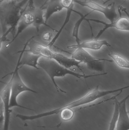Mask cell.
Here are the masks:
<instances>
[{
	"label": "cell",
	"instance_id": "obj_23",
	"mask_svg": "<svg viewBox=\"0 0 129 130\" xmlns=\"http://www.w3.org/2000/svg\"><path fill=\"white\" fill-rule=\"evenodd\" d=\"M120 10H121L122 11H123V12L126 14L127 17H128V18L129 19V13L126 10V8H123L122 7H121L120 8Z\"/></svg>",
	"mask_w": 129,
	"mask_h": 130
},
{
	"label": "cell",
	"instance_id": "obj_25",
	"mask_svg": "<svg viewBox=\"0 0 129 130\" xmlns=\"http://www.w3.org/2000/svg\"><path fill=\"white\" fill-rule=\"evenodd\" d=\"M7 1H8V0H0V4Z\"/></svg>",
	"mask_w": 129,
	"mask_h": 130
},
{
	"label": "cell",
	"instance_id": "obj_24",
	"mask_svg": "<svg viewBox=\"0 0 129 130\" xmlns=\"http://www.w3.org/2000/svg\"><path fill=\"white\" fill-rule=\"evenodd\" d=\"M113 1V0H107V1L104 2V4L107 3V2H108L110 1ZM120 1H129V0H120Z\"/></svg>",
	"mask_w": 129,
	"mask_h": 130
},
{
	"label": "cell",
	"instance_id": "obj_16",
	"mask_svg": "<svg viewBox=\"0 0 129 130\" xmlns=\"http://www.w3.org/2000/svg\"><path fill=\"white\" fill-rule=\"evenodd\" d=\"M73 6L71 7L70 8L67 9L66 14V17H65V20H64V22L62 24L61 28H60L59 30H58L57 34H56L55 37H53L51 41L47 45L48 46L51 48L52 46H54V44L56 42L57 40L60 37V35L61 34L63 31V30L64 29L66 26L67 25V24L69 23L70 20V17H71V14L73 12Z\"/></svg>",
	"mask_w": 129,
	"mask_h": 130
},
{
	"label": "cell",
	"instance_id": "obj_6",
	"mask_svg": "<svg viewBox=\"0 0 129 130\" xmlns=\"http://www.w3.org/2000/svg\"><path fill=\"white\" fill-rule=\"evenodd\" d=\"M74 2L82 7L89 8L93 11L101 13L110 23H113L116 20L117 14L114 2L110 4L108 6H104L91 1L74 0Z\"/></svg>",
	"mask_w": 129,
	"mask_h": 130
},
{
	"label": "cell",
	"instance_id": "obj_3",
	"mask_svg": "<svg viewBox=\"0 0 129 130\" xmlns=\"http://www.w3.org/2000/svg\"><path fill=\"white\" fill-rule=\"evenodd\" d=\"M36 36H32L31 40L29 42L27 46L29 47V49L27 50L28 51L40 55L42 57L53 59L68 69L76 67L84 73L80 66L81 62L71 57L69 58L61 53L56 52L47 46L45 45L34 40L33 39Z\"/></svg>",
	"mask_w": 129,
	"mask_h": 130
},
{
	"label": "cell",
	"instance_id": "obj_20",
	"mask_svg": "<svg viewBox=\"0 0 129 130\" xmlns=\"http://www.w3.org/2000/svg\"><path fill=\"white\" fill-rule=\"evenodd\" d=\"M61 2L64 9L66 10L74 6V0H61Z\"/></svg>",
	"mask_w": 129,
	"mask_h": 130
},
{
	"label": "cell",
	"instance_id": "obj_13",
	"mask_svg": "<svg viewBox=\"0 0 129 130\" xmlns=\"http://www.w3.org/2000/svg\"><path fill=\"white\" fill-rule=\"evenodd\" d=\"M46 1L39 7H36L34 11V22L33 26L35 27L37 32L39 31V28L41 26H44L52 30L54 32H57L58 30L47 24L44 18V11Z\"/></svg>",
	"mask_w": 129,
	"mask_h": 130
},
{
	"label": "cell",
	"instance_id": "obj_17",
	"mask_svg": "<svg viewBox=\"0 0 129 130\" xmlns=\"http://www.w3.org/2000/svg\"><path fill=\"white\" fill-rule=\"evenodd\" d=\"M108 55L118 66L121 68L129 69V61L123 56L113 53H111Z\"/></svg>",
	"mask_w": 129,
	"mask_h": 130
},
{
	"label": "cell",
	"instance_id": "obj_9",
	"mask_svg": "<svg viewBox=\"0 0 129 130\" xmlns=\"http://www.w3.org/2000/svg\"><path fill=\"white\" fill-rule=\"evenodd\" d=\"M32 37L27 41L22 50L18 52L20 53V55L17 62L20 67L23 66H29L36 69H40L38 66V64L39 59L42 56L26 50Z\"/></svg>",
	"mask_w": 129,
	"mask_h": 130
},
{
	"label": "cell",
	"instance_id": "obj_5",
	"mask_svg": "<svg viewBox=\"0 0 129 130\" xmlns=\"http://www.w3.org/2000/svg\"><path fill=\"white\" fill-rule=\"evenodd\" d=\"M71 55V58L81 63H85L89 69L93 71L101 72L103 70L104 66L101 63L102 61L113 62L112 60L95 58L85 49L80 47L76 48Z\"/></svg>",
	"mask_w": 129,
	"mask_h": 130
},
{
	"label": "cell",
	"instance_id": "obj_15",
	"mask_svg": "<svg viewBox=\"0 0 129 130\" xmlns=\"http://www.w3.org/2000/svg\"><path fill=\"white\" fill-rule=\"evenodd\" d=\"M73 12L75 13H76L77 14L80 16V18L76 21L74 25L72 33V36L73 37L75 38L76 44L79 45L80 43V39L79 37V31L80 26L83 21L85 20L86 17L89 15L91 13L92 11L90 12V13L85 14V15L83 14L80 12H79L75 10H73Z\"/></svg>",
	"mask_w": 129,
	"mask_h": 130
},
{
	"label": "cell",
	"instance_id": "obj_2",
	"mask_svg": "<svg viewBox=\"0 0 129 130\" xmlns=\"http://www.w3.org/2000/svg\"><path fill=\"white\" fill-rule=\"evenodd\" d=\"M38 66L40 69L43 70L47 73L50 79L57 91H60L64 93H66V92L61 89L58 86L55 81V78L63 77L67 75H70L78 78H83L86 79L91 77L104 75L108 74L107 72L91 75L80 74L74 71L70 70L69 69L64 66L53 59L44 57H42L40 59L38 62Z\"/></svg>",
	"mask_w": 129,
	"mask_h": 130
},
{
	"label": "cell",
	"instance_id": "obj_18",
	"mask_svg": "<svg viewBox=\"0 0 129 130\" xmlns=\"http://www.w3.org/2000/svg\"><path fill=\"white\" fill-rule=\"evenodd\" d=\"M115 106L114 110L111 118V120L110 122L109 128L108 130H115L116 129V124L119 115V105L118 101L116 98L114 99Z\"/></svg>",
	"mask_w": 129,
	"mask_h": 130
},
{
	"label": "cell",
	"instance_id": "obj_11",
	"mask_svg": "<svg viewBox=\"0 0 129 130\" xmlns=\"http://www.w3.org/2000/svg\"><path fill=\"white\" fill-rule=\"evenodd\" d=\"M129 98V94L120 102L118 101L119 112L115 130H129V116L126 106Z\"/></svg>",
	"mask_w": 129,
	"mask_h": 130
},
{
	"label": "cell",
	"instance_id": "obj_10",
	"mask_svg": "<svg viewBox=\"0 0 129 130\" xmlns=\"http://www.w3.org/2000/svg\"><path fill=\"white\" fill-rule=\"evenodd\" d=\"M85 21L89 23V21H93L95 23H100L104 26V28L101 30L95 37L94 39L98 40L101 35L108 29L114 28L119 30L129 31V19L125 17H121L113 23H107L106 22L96 19H87Z\"/></svg>",
	"mask_w": 129,
	"mask_h": 130
},
{
	"label": "cell",
	"instance_id": "obj_14",
	"mask_svg": "<svg viewBox=\"0 0 129 130\" xmlns=\"http://www.w3.org/2000/svg\"><path fill=\"white\" fill-rule=\"evenodd\" d=\"M44 11V18L47 23L50 18L56 13L62 11L64 9L61 0H46Z\"/></svg>",
	"mask_w": 129,
	"mask_h": 130
},
{
	"label": "cell",
	"instance_id": "obj_21",
	"mask_svg": "<svg viewBox=\"0 0 129 130\" xmlns=\"http://www.w3.org/2000/svg\"><path fill=\"white\" fill-rule=\"evenodd\" d=\"M0 106V123L1 126L4 121V109L3 103L1 101Z\"/></svg>",
	"mask_w": 129,
	"mask_h": 130
},
{
	"label": "cell",
	"instance_id": "obj_22",
	"mask_svg": "<svg viewBox=\"0 0 129 130\" xmlns=\"http://www.w3.org/2000/svg\"><path fill=\"white\" fill-rule=\"evenodd\" d=\"M53 34L50 32H47L44 33L42 36V39L45 41L50 42L53 39Z\"/></svg>",
	"mask_w": 129,
	"mask_h": 130
},
{
	"label": "cell",
	"instance_id": "obj_12",
	"mask_svg": "<svg viewBox=\"0 0 129 130\" xmlns=\"http://www.w3.org/2000/svg\"><path fill=\"white\" fill-rule=\"evenodd\" d=\"M111 47V45L107 40H98L94 39L91 40L85 41L80 43L79 45H73L69 46L67 47L68 49H76V48H83L88 49L92 50H97L100 49L103 46Z\"/></svg>",
	"mask_w": 129,
	"mask_h": 130
},
{
	"label": "cell",
	"instance_id": "obj_19",
	"mask_svg": "<svg viewBox=\"0 0 129 130\" xmlns=\"http://www.w3.org/2000/svg\"><path fill=\"white\" fill-rule=\"evenodd\" d=\"M60 114L61 118L63 121H67L73 118L75 112L72 109L65 108L62 110Z\"/></svg>",
	"mask_w": 129,
	"mask_h": 130
},
{
	"label": "cell",
	"instance_id": "obj_1",
	"mask_svg": "<svg viewBox=\"0 0 129 130\" xmlns=\"http://www.w3.org/2000/svg\"><path fill=\"white\" fill-rule=\"evenodd\" d=\"M29 0H8L1 3L0 22L4 34L0 39L1 46L10 33L15 36L18 23L25 11Z\"/></svg>",
	"mask_w": 129,
	"mask_h": 130
},
{
	"label": "cell",
	"instance_id": "obj_4",
	"mask_svg": "<svg viewBox=\"0 0 129 130\" xmlns=\"http://www.w3.org/2000/svg\"><path fill=\"white\" fill-rule=\"evenodd\" d=\"M20 66L17 62L16 68L11 74L12 78L11 84V92L10 101V108L17 107L30 110H34L33 109L24 106H22L18 104L17 98L21 93L25 92H30L37 94V91L29 88L25 84L19 73V70Z\"/></svg>",
	"mask_w": 129,
	"mask_h": 130
},
{
	"label": "cell",
	"instance_id": "obj_8",
	"mask_svg": "<svg viewBox=\"0 0 129 130\" xmlns=\"http://www.w3.org/2000/svg\"><path fill=\"white\" fill-rule=\"evenodd\" d=\"M12 82V78L11 77L1 92V101L3 103L4 109L3 130H9L11 113L12 111L10 107Z\"/></svg>",
	"mask_w": 129,
	"mask_h": 130
},
{
	"label": "cell",
	"instance_id": "obj_7",
	"mask_svg": "<svg viewBox=\"0 0 129 130\" xmlns=\"http://www.w3.org/2000/svg\"><path fill=\"white\" fill-rule=\"evenodd\" d=\"M36 7L35 6L28 7L27 6L25 11L18 23L15 36L12 40L6 45V48H8L11 44L14 42L19 35L26 29L29 27L33 26L34 22V11Z\"/></svg>",
	"mask_w": 129,
	"mask_h": 130
}]
</instances>
